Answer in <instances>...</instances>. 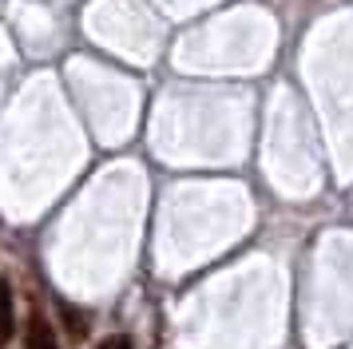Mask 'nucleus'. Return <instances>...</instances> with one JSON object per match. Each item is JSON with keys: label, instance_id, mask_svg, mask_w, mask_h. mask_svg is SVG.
<instances>
[{"label": "nucleus", "instance_id": "1", "mask_svg": "<svg viewBox=\"0 0 353 349\" xmlns=\"http://www.w3.org/2000/svg\"><path fill=\"white\" fill-rule=\"evenodd\" d=\"M24 349H60V337H56V330H52L44 317L32 314L28 333H24Z\"/></svg>", "mask_w": 353, "mask_h": 349}, {"label": "nucleus", "instance_id": "2", "mask_svg": "<svg viewBox=\"0 0 353 349\" xmlns=\"http://www.w3.org/2000/svg\"><path fill=\"white\" fill-rule=\"evenodd\" d=\"M12 341V290L0 278V349Z\"/></svg>", "mask_w": 353, "mask_h": 349}, {"label": "nucleus", "instance_id": "3", "mask_svg": "<svg viewBox=\"0 0 353 349\" xmlns=\"http://www.w3.org/2000/svg\"><path fill=\"white\" fill-rule=\"evenodd\" d=\"M96 349H135V341H131L128 333H112V337H103Z\"/></svg>", "mask_w": 353, "mask_h": 349}]
</instances>
